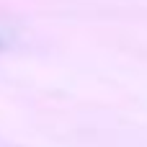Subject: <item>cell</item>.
<instances>
[{
  "label": "cell",
  "instance_id": "obj_1",
  "mask_svg": "<svg viewBox=\"0 0 147 147\" xmlns=\"http://www.w3.org/2000/svg\"><path fill=\"white\" fill-rule=\"evenodd\" d=\"M0 47H3V39H0Z\"/></svg>",
  "mask_w": 147,
  "mask_h": 147
}]
</instances>
